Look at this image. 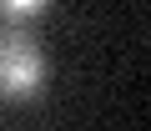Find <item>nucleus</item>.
Returning <instances> with one entry per match:
<instances>
[{"instance_id":"f03ea898","label":"nucleus","mask_w":151,"mask_h":131,"mask_svg":"<svg viewBox=\"0 0 151 131\" xmlns=\"http://www.w3.org/2000/svg\"><path fill=\"white\" fill-rule=\"evenodd\" d=\"M45 5V0H0V20H25Z\"/></svg>"},{"instance_id":"f257e3e1","label":"nucleus","mask_w":151,"mask_h":131,"mask_svg":"<svg viewBox=\"0 0 151 131\" xmlns=\"http://www.w3.org/2000/svg\"><path fill=\"white\" fill-rule=\"evenodd\" d=\"M45 86V50L30 30L0 25V106L30 101Z\"/></svg>"}]
</instances>
